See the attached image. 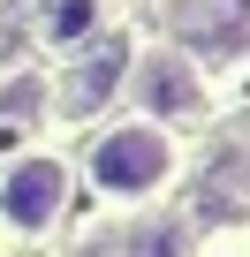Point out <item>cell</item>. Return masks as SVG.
Instances as JSON below:
<instances>
[{
	"instance_id": "5b68a950",
	"label": "cell",
	"mask_w": 250,
	"mask_h": 257,
	"mask_svg": "<svg viewBox=\"0 0 250 257\" xmlns=\"http://www.w3.org/2000/svg\"><path fill=\"white\" fill-rule=\"evenodd\" d=\"M99 23H106V0H53L46 8V38L53 46H84Z\"/></svg>"
},
{
	"instance_id": "277c9868",
	"label": "cell",
	"mask_w": 250,
	"mask_h": 257,
	"mask_svg": "<svg viewBox=\"0 0 250 257\" xmlns=\"http://www.w3.org/2000/svg\"><path fill=\"white\" fill-rule=\"evenodd\" d=\"M121 76H129V53H121V46H99L91 61H76V68L61 76V98H53V106H61L68 121H84V113H99V106L114 98Z\"/></svg>"
},
{
	"instance_id": "6da1fadb",
	"label": "cell",
	"mask_w": 250,
	"mask_h": 257,
	"mask_svg": "<svg viewBox=\"0 0 250 257\" xmlns=\"http://www.w3.org/2000/svg\"><path fill=\"white\" fill-rule=\"evenodd\" d=\"M91 182L106 197H159L175 182V144L159 121H121L91 144Z\"/></svg>"
},
{
	"instance_id": "3957f363",
	"label": "cell",
	"mask_w": 250,
	"mask_h": 257,
	"mask_svg": "<svg viewBox=\"0 0 250 257\" xmlns=\"http://www.w3.org/2000/svg\"><path fill=\"white\" fill-rule=\"evenodd\" d=\"M137 98L152 113H205V83L182 53H144L137 61Z\"/></svg>"
},
{
	"instance_id": "8992f818",
	"label": "cell",
	"mask_w": 250,
	"mask_h": 257,
	"mask_svg": "<svg viewBox=\"0 0 250 257\" xmlns=\"http://www.w3.org/2000/svg\"><path fill=\"white\" fill-rule=\"evenodd\" d=\"M137 257H182V234L175 227H152V234H137Z\"/></svg>"
},
{
	"instance_id": "7a4b0ae2",
	"label": "cell",
	"mask_w": 250,
	"mask_h": 257,
	"mask_svg": "<svg viewBox=\"0 0 250 257\" xmlns=\"http://www.w3.org/2000/svg\"><path fill=\"white\" fill-rule=\"evenodd\" d=\"M61 204H68V167L53 152H31V159H16L8 174H0V227L23 234V242L53 234L61 227Z\"/></svg>"
}]
</instances>
